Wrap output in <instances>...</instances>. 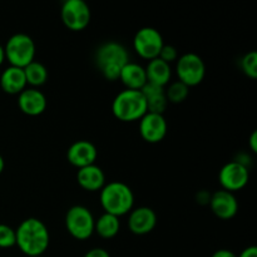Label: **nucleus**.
<instances>
[{
    "label": "nucleus",
    "mask_w": 257,
    "mask_h": 257,
    "mask_svg": "<svg viewBox=\"0 0 257 257\" xmlns=\"http://www.w3.org/2000/svg\"><path fill=\"white\" fill-rule=\"evenodd\" d=\"M120 230V221L119 217L113 216L110 213H103L95 220L94 232L98 233L102 238L109 240V238L115 237Z\"/></svg>",
    "instance_id": "nucleus-21"
},
{
    "label": "nucleus",
    "mask_w": 257,
    "mask_h": 257,
    "mask_svg": "<svg viewBox=\"0 0 257 257\" xmlns=\"http://www.w3.org/2000/svg\"><path fill=\"white\" fill-rule=\"evenodd\" d=\"M47 105V97L38 88H25L20 94H18V107L24 114L30 117L43 114Z\"/></svg>",
    "instance_id": "nucleus-14"
},
{
    "label": "nucleus",
    "mask_w": 257,
    "mask_h": 257,
    "mask_svg": "<svg viewBox=\"0 0 257 257\" xmlns=\"http://www.w3.org/2000/svg\"><path fill=\"white\" fill-rule=\"evenodd\" d=\"M27 79V84L32 85L33 88L42 87L48 80V69L43 63L34 60L27 67L23 68Z\"/></svg>",
    "instance_id": "nucleus-22"
},
{
    "label": "nucleus",
    "mask_w": 257,
    "mask_h": 257,
    "mask_svg": "<svg viewBox=\"0 0 257 257\" xmlns=\"http://www.w3.org/2000/svg\"><path fill=\"white\" fill-rule=\"evenodd\" d=\"M119 80L124 85L125 89L141 90L147 84V75H146L145 67H142L138 63L128 62L120 70Z\"/></svg>",
    "instance_id": "nucleus-18"
},
{
    "label": "nucleus",
    "mask_w": 257,
    "mask_h": 257,
    "mask_svg": "<svg viewBox=\"0 0 257 257\" xmlns=\"http://www.w3.org/2000/svg\"><path fill=\"white\" fill-rule=\"evenodd\" d=\"M145 69L146 75H147V83L158 85V87L166 88L172 77L171 65L161 60L160 58L150 60Z\"/></svg>",
    "instance_id": "nucleus-20"
},
{
    "label": "nucleus",
    "mask_w": 257,
    "mask_h": 257,
    "mask_svg": "<svg viewBox=\"0 0 257 257\" xmlns=\"http://www.w3.org/2000/svg\"><path fill=\"white\" fill-rule=\"evenodd\" d=\"M18 246L27 257L43 256L50 243V235L47 225L39 218L29 217L20 222L15 230Z\"/></svg>",
    "instance_id": "nucleus-1"
},
{
    "label": "nucleus",
    "mask_w": 257,
    "mask_h": 257,
    "mask_svg": "<svg viewBox=\"0 0 257 257\" xmlns=\"http://www.w3.org/2000/svg\"><path fill=\"white\" fill-rule=\"evenodd\" d=\"M128 215V228L133 235H147L157 226V215L147 206L133 208Z\"/></svg>",
    "instance_id": "nucleus-12"
},
{
    "label": "nucleus",
    "mask_w": 257,
    "mask_h": 257,
    "mask_svg": "<svg viewBox=\"0 0 257 257\" xmlns=\"http://www.w3.org/2000/svg\"><path fill=\"white\" fill-rule=\"evenodd\" d=\"M15 230L5 223H0V248H10L15 246Z\"/></svg>",
    "instance_id": "nucleus-25"
},
{
    "label": "nucleus",
    "mask_w": 257,
    "mask_h": 257,
    "mask_svg": "<svg viewBox=\"0 0 257 257\" xmlns=\"http://www.w3.org/2000/svg\"><path fill=\"white\" fill-rule=\"evenodd\" d=\"M211 257H237V255L235 252H232L231 250L221 248V250H217L216 252H213V255Z\"/></svg>",
    "instance_id": "nucleus-29"
},
{
    "label": "nucleus",
    "mask_w": 257,
    "mask_h": 257,
    "mask_svg": "<svg viewBox=\"0 0 257 257\" xmlns=\"http://www.w3.org/2000/svg\"><path fill=\"white\" fill-rule=\"evenodd\" d=\"M250 180V171L247 166L238 161H232L223 166L218 173V181L222 190L235 193L247 186Z\"/></svg>",
    "instance_id": "nucleus-10"
},
{
    "label": "nucleus",
    "mask_w": 257,
    "mask_h": 257,
    "mask_svg": "<svg viewBox=\"0 0 257 257\" xmlns=\"http://www.w3.org/2000/svg\"><path fill=\"white\" fill-rule=\"evenodd\" d=\"M27 79H25L24 70L22 68L9 67L3 70L0 75V87L7 94H20L27 88Z\"/></svg>",
    "instance_id": "nucleus-17"
},
{
    "label": "nucleus",
    "mask_w": 257,
    "mask_h": 257,
    "mask_svg": "<svg viewBox=\"0 0 257 257\" xmlns=\"http://www.w3.org/2000/svg\"><path fill=\"white\" fill-rule=\"evenodd\" d=\"M130 60V53L118 42H107L95 53V63L103 77L108 80L119 79L122 68Z\"/></svg>",
    "instance_id": "nucleus-3"
},
{
    "label": "nucleus",
    "mask_w": 257,
    "mask_h": 257,
    "mask_svg": "<svg viewBox=\"0 0 257 257\" xmlns=\"http://www.w3.org/2000/svg\"><path fill=\"white\" fill-rule=\"evenodd\" d=\"M4 168H5V161H4V158H3V156L0 155V175L3 173Z\"/></svg>",
    "instance_id": "nucleus-32"
},
{
    "label": "nucleus",
    "mask_w": 257,
    "mask_h": 257,
    "mask_svg": "<svg viewBox=\"0 0 257 257\" xmlns=\"http://www.w3.org/2000/svg\"><path fill=\"white\" fill-rule=\"evenodd\" d=\"M241 70L243 74L247 75L251 79L257 78V53L255 50H251L247 54H245L241 59Z\"/></svg>",
    "instance_id": "nucleus-24"
},
{
    "label": "nucleus",
    "mask_w": 257,
    "mask_h": 257,
    "mask_svg": "<svg viewBox=\"0 0 257 257\" xmlns=\"http://www.w3.org/2000/svg\"><path fill=\"white\" fill-rule=\"evenodd\" d=\"M190 93V88L181 83L180 80L177 82L171 83L166 89V98H167L168 103H173V104H178L186 100Z\"/></svg>",
    "instance_id": "nucleus-23"
},
{
    "label": "nucleus",
    "mask_w": 257,
    "mask_h": 257,
    "mask_svg": "<svg viewBox=\"0 0 257 257\" xmlns=\"http://www.w3.org/2000/svg\"><path fill=\"white\" fill-rule=\"evenodd\" d=\"M98 157L97 147L89 141H77L67 151V160L78 170L94 165Z\"/></svg>",
    "instance_id": "nucleus-15"
},
{
    "label": "nucleus",
    "mask_w": 257,
    "mask_h": 257,
    "mask_svg": "<svg viewBox=\"0 0 257 257\" xmlns=\"http://www.w3.org/2000/svg\"><path fill=\"white\" fill-rule=\"evenodd\" d=\"M168 125L165 115L147 112L140 119V135L147 143H160L167 136Z\"/></svg>",
    "instance_id": "nucleus-11"
},
{
    "label": "nucleus",
    "mask_w": 257,
    "mask_h": 257,
    "mask_svg": "<svg viewBox=\"0 0 257 257\" xmlns=\"http://www.w3.org/2000/svg\"><path fill=\"white\" fill-rule=\"evenodd\" d=\"M237 257H257V247L256 246H248L245 250L241 251Z\"/></svg>",
    "instance_id": "nucleus-28"
},
{
    "label": "nucleus",
    "mask_w": 257,
    "mask_h": 257,
    "mask_svg": "<svg viewBox=\"0 0 257 257\" xmlns=\"http://www.w3.org/2000/svg\"><path fill=\"white\" fill-rule=\"evenodd\" d=\"M60 18L65 27L72 32H82L89 25V5L83 0H67L60 9Z\"/></svg>",
    "instance_id": "nucleus-9"
},
{
    "label": "nucleus",
    "mask_w": 257,
    "mask_h": 257,
    "mask_svg": "<svg viewBox=\"0 0 257 257\" xmlns=\"http://www.w3.org/2000/svg\"><path fill=\"white\" fill-rule=\"evenodd\" d=\"M158 58H160L161 60H163V62L167 63V64L171 65V63L177 62L178 59L177 48H175L171 44H165L162 47V49H161Z\"/></svg>",
    "instance_id": "nucleus-26"
},
{
    "label": "nucleus",
    "mask_w": 257,
    "mask_h": 257,
    "mask_svg": "<svg viewBox=\"0 0 257 257\" xmlns=\"http://www.w3.org/2000/svg\"><path fill=\"white\" fill-rule=\"evenodd\" d=\"M77 182L83 190L88 192H97L100 191L105 182V175L99 166L90 165L87 167L79 168L77 172Z\"/></svg>",
    "instance_id": "nucleus-16"
},
{
    "label": "nucleus",
    "mask_w": 257,
    "mask_h": 257,
    "mask_svg": "<svg viewBox=\"0 0 257 257\" xmlns=\"http://www.w3.org/2000/svg\"><path fill=\"white\" fill-rule=\"evenodd\" d=\"M248 146H250V150L253 153L257 152V131H253L250 136V140H248Z\"/></svg>",
    "instance_id": "nucleus-30"
},
{
    "label": "nucleus",
    "mask_w": 257,
    "mask_h": 257,
    "mask_svg": "<svg viewBox=\"0 0 257 257\" xmlns=\"http://www.w3.org/2000/svg\"><path fill=\"white\" fill-rule=\"evenodd\" d=\"M99 201L105 213L120 217L133 210L135 195L130 186L120 181H113L105 183L100 190Z\"/></svg>",
    "instance_id": "nucleus-2"
},
{
    "label": "nucleus",
    "mask_w": 257,
    "mask_h": 257,
    "mask_svg": "<svg viewBox=\"0 0 257 257\" xmlns=\"http://www.w3.org/2000/svg\"><path fill=\"white\" fill-rule=\"evenodd\" d=\"M176 73H177L178 80L181 83L187 85L188 88L196 87L205 79V62L196 53H186V54L178 57Z\"/></svg>",
    "instance_id": "nucleus-7"
},
{
    "label": "nucleus",
    "mask_w": 257,
    "mask_h": 257,
    "mask_svg": "<svg viewBox=\"0 0 257 257\" xmlns=\"http://www.w3.org/2000/svg\"><path fill=\"white\" fill-rule=\"evenodd\" d=\"M5 60V54H4V47H3L2 44H0V65L4 63Z\"/></svg>",
    "instance_id": "nucleus-31"
},
{
    "label": "nucleus",
    "mask_w": 257,
    "mask_h": 257,
    "mask_svg": "<svg viewBox=\"0 0 257 257\" xmlns=\"http://www.w3.org/2000/svg\"><path fill=\"white\" fill-rule=\"evenodd\" d=\"M146 102H147V112L163 114L167 108L168 102L166 98V88L147 83L141 89Z\"/></svg>",
    "instance_id": "nucleus-19"
},
{
    "label": "nucleus",
    "mask_w": 257,
    "mask_h": 257,
    "mask_svg": "<svg viewBox=\"0 0 257 257\" xmlns=\"http://www.w3.org/2000/svg\"><path fill=\"white\" fill-rule=\"evenodd\" d=\"M83 257H110V255L105 248L94 247V248H90V250L88 251V252Z\"/></svg>",
    "instance_id": "nucleus-27"
},
{
    "label": "nucleus",
    "mask_w": 257,
    "mask_h": 257,
    "mask_svg": "<svg viewBox=\"0 0 257 257\" xmlns=\"http://www.w3.org/2000/svg\"><path fill=\"white\" fill-rule=\"evenodd\" d=\"M163 45H165V42H163L162 34L152 27L141 28L133 38L135 52L148 62L158 58Z\"/></svg>",
    "instance_id": "nucleus-8"
},
{
    "label": "nucleus",
    "mask_w": 257,
    "mask_h": 257,
    "mask_svg": "<svg viewBox=\"0 0 257 257\" xmlns=\"http://www.w3.org/2000/svg\"><path fill=\"white\" fill-rule=\"evenodd\" d=\"M112 113L120 122H136L147 113V102L141 90L124 89L113 99Z\"/></svg>",
    "instance_id": "nucleus-4"
},
{
    "label": "nucleus",
    "mask_w": 257,
    "mask_h": 257,
    "mask_svg": "<svg viewBox=\"0 0 257 257\" xmlns=\"http://www.w3.org/2000/svg\"><path fill=\"white\" fill-rule=\"evenodd\" d=\"M208 205H210L213 215L220 220H231L238 212L237 198L235 197L233 193L227 192L225 190L216 191L215 193H212Z\"/></svg>",
    "instance_id": "nucleus-13"
},
{
    "label": "nucleus",
    "mask_w": 257,
    "mask_h": 257,
    "mask_svg": "<svg viewBox=\"0 0 257 257\" xmlns=\"http://www.w3.org/2000/svg\"><path fill=\"white\" fill-rule=\"evenodd\" d=\"M35 257H43V256H35Z\"/></svg>",
    "instance_id": "nucleus-33"
},
{
    "label": "nucleus",
    "mask_w": 257,
    "mask_h": 257,
    "mask_svg": "<svg viewBox=\"0 0 257 257\" xmlns=\"http://www.w3.org/2000/svg\"><path fill=\"white\" fill-rule=\"evenodd\" d=\"M35 53H37V47L34 40L24 33L12 35L7 40L4 47L5 60H8L12 67L22 68V69L34 62Z\"/></svg>",
    "instance_id": "nucleus-5"
},
{
    "label": "nucleus",
    "mask_w": 257,
    "mask_h": 257,
    "mask_svg": "<svg viewBox=\"0 0 257 257\" xmlns=\"http://www.w3.org/2000/svg\"><path fill=\"white\" fill-rule=\"evenodd\" d=\"M94 216L85 206L75 205L65 213V227L75 240H88L94 233Z\"/></svg>",
    "instance_id": "nucleus-6"
}]
</instances>
